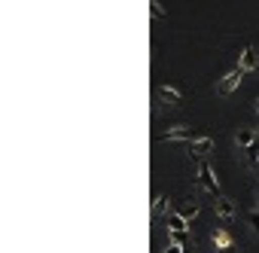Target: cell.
Returning <instances> with one entry per match:
<instances>
[{"instance_id": "6da1fadb", "label": "cell", "mask_w": 259, "mask_h": 253, "mask_svg": "<svg viewBox=\"0 0 259 253\" xmlns=\"http://www.w3.org/2000/svg\"><path fill=\"white\" fill-rule=\"evenodd\" d=\"M198 183H201V189H207L210 195H217V198H220V183H217V177H213V168H210V165H201V171H198Z\"/></svg>"}, {"instance_id": "7a4b0ae2", "label": "cell", "mask_w": 259, "mask_h": 253, "mask_svg": "<svg viewBox=\"0 0 259 253\" xmlns=\"http://www.w3.org/2000/svg\"><path fill=\"white\" fill-rule=\"evenodd\" d=\"M241 76H244V70H241V67H235L229 76H223V82L217 86V92H220V95H229V92H235V89H238V82H241Z\"/></svg>"}, {"instance_id": "3957f363", "label": "cell", "mask_w": 259, "mask_h": 253, "mask_svg": "<svg viewBox=\"0 0 259 253\" xmlns=\"http://www.w3.org/2000/svg\"><path fill=\"white\" fill-rule=\"evenodd\" d=\"M238 67H241L244 73H247V70H256V67H259V49H256V46H247L244 55H241V64H238Z\"/></svg>"}, {"instance_id": "277c9868", "label": "cell", "mask_w": 259, "mask_h": 253, "mask_svg": "<svg viewBox=\"0 0 259 253\" xmlns=\"http://www.w3.org/2000/svg\"><path fill=\"white\" fill-rule=\"evenodd\" d=\"M159 141H162V144H165V141H189V144H192V141H198V138L192 135V129H171V132L162 135Z\"/></svg>"}, {"instance_id": "5b68a950", "label": "cell", "mask_w": 259, "mask_h": 253, "mask_svg": "<svg viewBox=\"0 0 259 253\" xmlns=\"http://www.w3.org/2000/svg\"><path fill=\"white\" fill-rule=\"evenodd\" d=\"M213 207H217V214H220L223 220H232V217H235V204H232L229 198H223V195L213 201Z\"/></svg>"}, {"instance_id": "8992f818", "label": "cell", "mask_w": 259, "mask_h": 253, "mask_svg": "<svg viewBox=\"0 0 259 253\" xmlns=\"http://www.w3.org/2000/svg\"><path fill=\"white\" fill-rule=\"evenodd\" d=\"M235 144H238V147H244V150H250V147L256 144V135H253V129H241V132L235 135Z\"/></svg>"}, {"instance_id": "52a82bcc", "label": "cell", "mask_w": 259, "mask_h": 253, "mask_svg": "<svg viewBox=\"0 0 259 253\" xmlns=\"http://www.w3.org/2000/svg\"><path fill=\"white\" fill-rule=\"evenodd\" d=\"M210 150H213V141L210 138H198V141L189 144V153L192 156H201V153H210Z\"/></svg>"}, {"instance_id": "ba28073f", "label": "cell", "mask_w": 259, "mask_h": 253, "mask_svg": "<svg viewBox=\"0 0 259 253\" xmlns=\"http://www.w3.org/2000/svg\"><path fill=\"white\" fill-rule=\"evenodd\" d=\"M165 220H168V229H171V235H177V232H186V220H183V214H168Z\"/></svg>"}, {"instance_id": "9c48e42d", "label": "cell", "mask_w": 259, "mask_h": 253, "mask_svg": "<svg viewBox=\"0 0 259 253\" xmlns=\"http://www.w3.org/2000/svg\"><path fill=\"white\" fill-rule=\"evenodd\" d=\"M159 92H162V98H168V101H174V104H180V101H183V95H180L177 89H171V86H162Z\"/></svg>"}, {"instance_id": "30bf717a", "label": "cell", "mask_w": 259, "mask_h": 253, "mask_svg": "<svg viewBox=\"0 0 259 253\" xmlns=\"http://www.w3.org/2000/svg\"><path fill=\"white\" fill-rule=\"evenodd\" d=\"M213 241H217L220 247H226V250H232V241H229V235H226V229H217V232H213Z\"/></svg>"}, {"instance_id": "8fae6325", "label": "cell", "mask_w": 259, "mask_h": 253, "mask_svg": "<svg viewBox=\"0 0 259 253\" xmlns=\"http://www.w3.org/2000/svg\"><path fill=\"white\" fill-rule=\"evenodd\" d=\"M165 207H168V198L165 195H156L153 198V214H165Z\"/></svg>"}, {"instance_id": "7c38bea8", "label": "cell", "mask_w": 259, "mask_h": 253, "mask_svg": "<svg viewBox=\"0 0 259 253\" xmlns=\"http://www.w3.org/2000/svg\"><path fill=\"white\" fill-rule=\"evenodd\" d=\"M247 223H250V226L259 232V210H250V214H247Z\"/></svg>"}, {"instance_id": "4fadbf2b", "label": "cell", "mask_w": 259, "mask_h": 253, "mask_svg": "<svg viewBox=\"0 0 259 253\" xmlns=\"http://www.w3.org/2000/svg\"><path fill=\"white\" fill-rule=\"evenodd\" d=\"M195 214H198V204H192V207H186V210H183V220H192Z\"/></svg>"}, {"instance_id": "5bb4252c", "label": "cell", "mask_w": 259, "mask_h": 253, "mask_svg": "<svg viewBox=\"0 0 259 253\" xmlns=\"http://www.w3.org/2000/svg\"><path fill=\"white\" fill-rule=\"evenodd\" d=\"M150 13H153L156 19H162V7H159V4H150Z\"/></svg>"}, {"instance_id": "9a60e30c", "label": "cell", "mask_w": 259, "mask_h": 253, "mask_svg": "<svg viewBox=\"0 0 259 253\" xmlns=\"http://www.w3.org/2000/svg\"><path fill=\"white\" fill-rule=\"evenodd\" d=\"M165 253H183V247H180V244H168Z\"/></svg>"}, {"instance_id": "2e32d148", "label": "cell", "mask_w": 259, "mask_h": 253, "mask_svg": "<svg viewBox=\"0 0 259 253\" xmlns=\"http://www.w3.org/2000/svg\"><path fill=\"white\" fill-rule=\"evenodd\" d=\"M256 113H259V98H256Z\"/></svg>"}, {"instance_id": "e0dca14e", "label": "cell", "mask_w": 259, "mask_h": 253, "mask_svg": "<svg viewBox=\"0 0 259 253\" xmlns=\"http://www.w3.org/2000/svg\"><path fill=\"white\" fill-rule=\"evenodd\" d=\"M256 198H259V189H256Z\"/></svg>"}]
</instances>
